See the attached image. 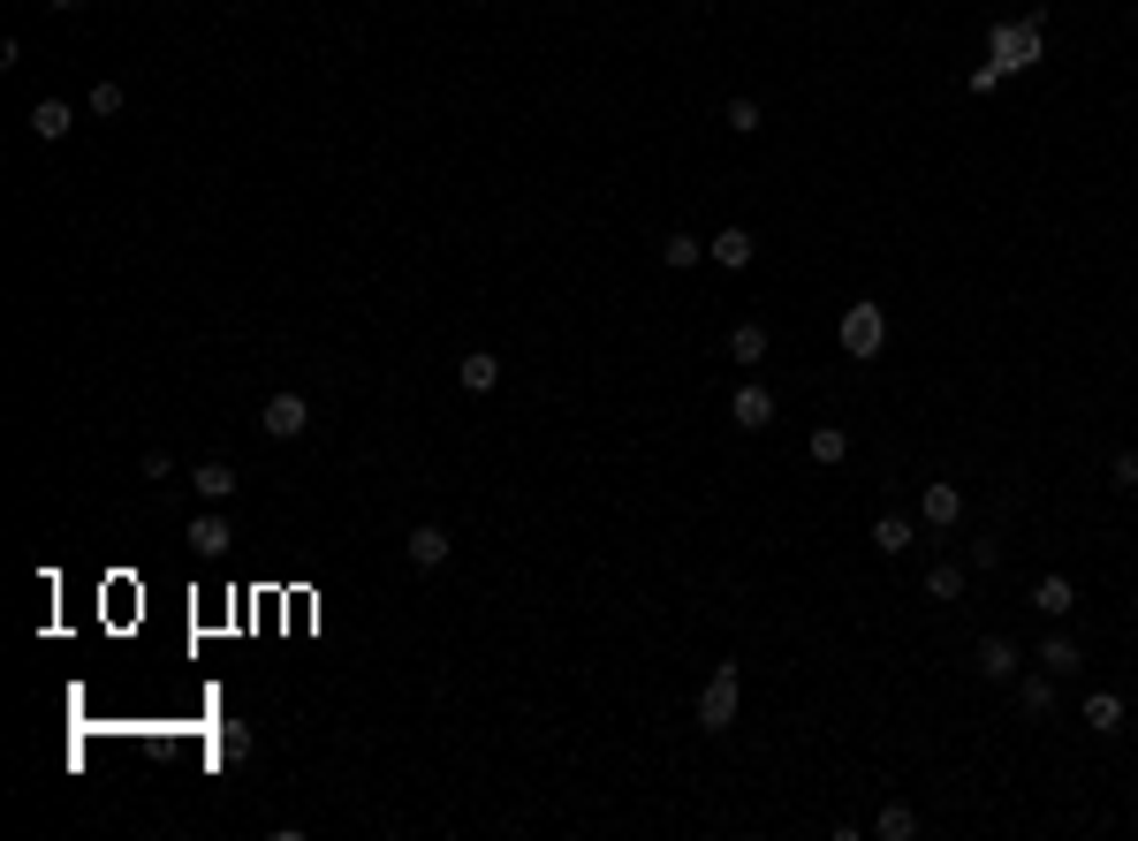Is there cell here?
Masks as SVG:
<instances>
[{
  "mask_svg": "<svg viewBox=\"0 0 1138 841\" xmlns=\"http://www.w3.org/2000/svg\"><path fill=\"white\" fill-rule=\"evenodd\" d=\"M183 538H191V554H228V546H236V531H228V516H220V509L191 516V531H183Z\"/></svg>",
  "mask_w": 1138,
  "mask_h": 841,
  "instance_id": "cell-10",
  "label": "cell"
},
{
  "mask_svg": "<svg viewBox=\"0 0 1138 841\" xmlns=\"http://www.w3.org/2000/svg\"><path fill=\"white\" fill-rule=\"evenodd\" d=\"M972 667H979L987 682H1017V667H1025V652L1009 645V637H995V630H987V637L972 645Z\"/></svg>",
  "mask_w": 1138,
  "mask_h": 841,
  "instance_id": "cell-6",
  "label": "cell"
},
{
  "mask_svg": "<svg viewBox=\"0 0 1138 841\" xmlns=\"http://www.w3.org/2000/svg\"><path fill=\"white\" fill-rule=\"evenodd\" d=\"M456 387H464V394H494V387H501V357L470 349L464 364H456Z\"/></svg>",
  "mask_w": 1138,
  "mask_h": 841,
  "instance_id": "cell-13",
  "label": "cell"
},
{
  "mask_svg": "<svg viewBox=\"0 0 1138 841\" xmlns=\"http://www.w3.org/2000/svg\"><path fill=\"white\" fill-rule=\"evenodd\" d=\"M1116 485H1131V493H1138V448L1116 455Z\"/></svg>",
  "mask_w": 1138,
  "mask_h": 841,
  "instance_id": "cell-29",
  "label": "cell"
},
{
  "mask_svg": "<svg viewBox=\"0 0 1138 841\" xmlns=\"http://www.w3.org/2000/svg\"><path fill=\"white\" fill-rule=\"evenodd\" d=\"M972 569H1002V538H972Z\"/></svg>",
  "mask_w": 1138,
  "mask_h": 841,
  "instance_id": "cell-27",
  "label": "cell"
},
{
  "mask_svg": "<svg viewBox=\"0 0 1138 841\" xmlns=\"http://www.w3.org/2000/svg\"><path fill=\"white\" fill-rule=\"evenodd\" d=\"M835 341H843V357H880V341H888V312L880 304H850L843 312V326H835Z\"/></svg>",
  "mask_w": 1138,
  "mask_h": 841,
  "instance_id": "cell-1",
  "label": "cell"
},
{
  "mask_svg": "<svg viewBox=\"0 0 1138 841\" xmlns=\"http://www.w3.org/2000/svg\"><path fill=\"white\" fill-rule=\"evenodd\" d=\"M759 122H767V114H759V99H744V91L722 107V130L729 136H759Z\"/></svg>",
  "mask_w": 1138,
  "mask_h": 841,
  "instance_id": "cell-22",
  "label": "cell"
},
{
  "mask_svg": "<svg viewBox=\"0 0 1138 841\" xmlns=\"http://www.w3.org/2000/svg\"><path fill=\"white\" fill-rule=\"evenodd\" d=\"M1032 62H1040V15L1002 23V31H995V68L1009 76V68H1032Z\"/></svg>",
  "mask_w": 1138,
  "mask_h": 841,
  "instance_id": "cell-4",
  "label": "cell"
},
{
  "mask_svg": "<svg viewBox=\"0 0 1138 841\" xmlns=\"http://www.w3.org/2000/svg\"><path fill=\"white\" fill-rule=\"evenodd\" d=\"M54 8H76V0H54Z\"/></svg>",
  "mask_w": 1138,
  "mask_h": 841,
  "instance_id": "cell-30",
  "label": "cell"
},
{
  "mask_svg": "<svg viewBox=\"0 0 1138 841\" xmlns=\"http://www.w3.org/2000/svg\"><path fill=\"white\" fill-rule=\"evenodd\" d=\"M1017 712H1025V720H1048V712H1055V675H1048V667L1017 675Z\"/></svg>",
  "mask_w": 1138,
  "mask_h": 841,
  "instance_id": "cell-9",
  "label": "cell"
},
{
  "mask_svg": "<svg viewBox=\"0 0 1138 841\" xmlns=\"http://www.w3.org/2000/svg\"><path fill=\"white\" fill-rule=\"evenodd\" d=\"M243 758H251V728H236V720H228V728L213 735V766H243Z\"/></svg>",
  "mask_w": 1138,
  "mask_h": 841,
  "instance_id": "cell-20",
  "label": "cell"
},
{
  "mask_svg": "<svg viewBox=\"0 0 1138 841\" xmlns=\"http://www.w3.org/2000/svg\"><path fill=\"white\" fill-rule=\"evenodd\" d=\"M1085 728H1093V735H1116V728H1124V698H1116V690H1093V698H1085Z\"/></svg>",
  "mask_w": 1138,
  "mask_h": 841,
  "instance_id": "cell-17",
  "label": "cell"
},
{
  "mask_svg": "<svg viewBox=\"0 0 1138 841\" xmlns=\"http://www.w3.org/2000/svg\"><path fill=\"white\" fill-rule=\"evenodd\" d=\"M1032 607H1040L1048 622H1063V614H1077V583L1071 577H1040L1032 583Z\"/></svg>",
  "mask_w": 1138,
  "mask_h": 841,
  "instance_id": "cell-12",
  "label": "cell"
},
{
  "mask_svg": "<svg viewBox=\"0 0 1138 841\" xmlns=\"http://www.w3.org/2000/svg\"><path fill=\"white\" fill-rule=\"evenodd\" d=\"M956 516H964V493H956V485H926V493H919V523L956 531Z\"/></svg>",
  "mask_w": 1138,
  "mask_h": 841,
  "instance_id": "cell-11",
  "label": "cell"
},
{
  "mask_svg": "<svg viewBox=\"0 0 1138 841\" xmlns=\"http://www.w3.org/2000/svg\"><path fill=\"white\" fill-rule=\"evenodd\" d=\"M706 259H714V265H729V273H744V265L759 259V236H751V228H722V236L706 243Z\"/></svg>",
  "mask_w": 1138,
  "mask_h": 841,
  "instance_id": "cell-7",
  "label": "cell"
},
{
  "mask_svg": "<svg viewBox=\"0 0 1138 841\" xmlns=\"http://www.w3.org/2000/svg\"><path fill=\"white\" fill-rule=\"evenodd\" d=\"M191 493H198L205 509H228V493H236V462H198V470H191Z\"/></svg>",
  "mask_w": 1138,
  "mask_h": 841,
  "instance_id": "cell-8",
  "label": "cell"
},
{
  "mask_svg": "<svg viewBox=\"0 0 1138 841\" xmlns=\"http://www.w3.org/2000/svg\"><path fill=\"white\" fill-rule=\"evenodd\" d=\"M729 417H737L744 433L774 425V394H767V387H737V394H729Z\"/></svg>",
  "mask_w": 1138,
  "mask_h": 841,
  "instance_id": "cell-14",
  "label": "cell"
},
{
  "mask_svg": "<svg viewBox=\"0 0 1138 841\" xmlns=\"http://www.w3.org/2000/svg\"><path fill=\"white\" fill-rule=\"evenodd\" d=\"M964 577H972L964 561H934V569H926V591H934V599H964Z\"/></svg>",
  "mask_w": 1138,
  "mask_h": 841,
  "instance_id": "cell-24",
  "label": "cell"
},
{
  "mask_svg": "<svg viewBox=\"0 0 1138 841\" xmlns=\"http://www.w3.org/2000/svg\"><path fill=\"white\" fill-rule=\"evenodd\" d=\"M402 554H410V569H441V561L456 554V538H448V523H410Z\"/></svg>",
  "mask_w": 1138,
  "mask_h": 841,
  "instance_id": "cell-5",
  "label": "cell"
},
{
  "mask_svg": "<svg viewBox=\"0 0 1138 841\" xmlns=\"http://www.w3.org/2000/svg\"><path fill=\"white\" fill-rule=\"evenodd\" d=\"M259 433H267V440H304V433H312V402H304L296 387L267 394V409H259Z\"/></svg>",
  "mask_w": 1138,
  "mask_h": 841,
  "instance_id": "cell-2",
  "label": "cell"
},
{
  "mask_svg": "<svg viewBox=\"0 0 1138 841\" xmlns=\"http://www.w3.org/2000/svg\"><path fill=\"white\" fill-rule=\"evenodd\" d=\"M1040 667H1048V675H1077V667H1085V659H1077V637H1063V630L1040 637Z\"/></svg>",
  "mask_w": 1138,
  "mask_h": 841,
  "instance_id": "cell-18",
  "label": "cell"
},
{
  "mask_svg": "<svg viewBox=\"0 0 1138 841\" xmlns=\"http://www.w3.org/2000/svg\"><path fill=\"white\" fill-rule=\"evenodd\" d=\"M804 455H812V462H843V455H850V433H843V425H812Z\"/></svg>",
  "mask_w": 1138,
  "mask_h": 841,
  "instance_id": "cell-19",
  "label": "cell"
},
{
  "mask_svg": "<svg viewBox=\"0 0 1138 841\" xmlns=\"http://www.w3.org/2000/svg\"><path fill=\"white\" fill-rule=\"evenodd\" d=\"M911 538H919V523H911V516H880V523H873V546H880L888 561H903V554H911Z\"/></svg>",
  "mask_w": 1138,
  "mask_h": 841,
  "instance_id": "cell-16",
  "label": "cell"
},
{
  "mask_svg": "<svg viewBox=\"0 0 1138 841\" xmlns=\"http://www.w3.org/2000/svg\"><path fill=\"white\" fill-rule=\"evenodd\" d=\"M698 728H706V735L737 728V667H729V659H722V667H714V682L698 690Z\"/></svg>",
  "mask_w": 1138,
  "mask_h": 841,
  "instance_id": "cell-3",
  "label": "cell"
},
{
  "mask_svg": "<svg viewBox=\"0 0 1138 841\" xmlns=\"http://www.w3.org/2000/svg\"><path fill=\"white\" fill-rule=\"evenodd\" d=\"M144 478H152V485H167V478H175V462H167V448H152V455H144Z\"/></svg>",
  "mask_w": 1138,
  "mask_h": 841,
  "instance_id": "cell-28",
  "label": "cell"
},
{
  "mask_svg": "<svg viewBox=\"0 0 1138 841\" xmlns=\"http://www.w3.org/2000/svg\"><path fill=\"white\" fill-rule=\"evenodd\" d=\"M698 259H706V243H698V236H669V243H661V265H675V273H683V265H698Z\"/></svg>",
  "mask_w": 1138,
  "mask_h": 841,
  "instance_id": "cell-26",
  "label": "cell"
},
{
  "mask_svg": "<svg viewBox=\"0 0 1138 841\" xmlns=\"http://www.w3.org/2000/svg\"><path fill=\"white\" fill-rule=\"evenodd\" d=\"M122 107H130V91H122L115 76H99V84H91V114H99V122H115Z\"/></svg>",
  "mask_w": 1138,
  "mask_h": 841,
  "instance_id": "cell-25",
  "label": "cell"
},
{
  "mask_svg": "<svg viewBox=\"0 0 1138 841\" xmlns=\"http://www.w3.org/2000/svg\"><path fill=\"white\" fill-rule=\"evenodd\" d=\"M729 357H737V364H759V357H767V326H759V319L729 326Z\"/></svg>",
  "mask_w": 1138,
  "mask_h": 841,
  "instance_id": "cell-21",
  "label": "cell"
},
{
  "mask_svg": "<svg viewBox=\"0 0 1138 841\" xmlns=\"http://www.w3.org/2000/svg\"><path fill=\"white\" fill-rule=\"evenodd\" d=\"M68 130H76L68 99H39V107H31V136H39V144H62Z\"/></svg>",
  "mask_w": 1138,
  "mask_h": 841,
  "instance_id": "cell-15",
  "label": "cell"
},
{
  "mask_svg": "<svg viewBox=\"0 0 1138 841\" xmlns=\"http://www.w3.org/2000/svg\"><path fill=\"white\" fill-rule=\"evenodd\" d=\"M873 834H880V841H911V834H919V811H911V804H888V811L873 819Z\"/></svg>",
  "mask_w": 1138,
  "mask_h": 841,
  "instance_id": "cell-23",
  "label": "cell"
}]
</instances>
